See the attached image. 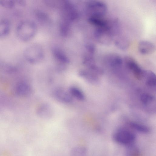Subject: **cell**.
<instances>
[{
	"instance_id": "1",
	"label": "cell",
	"mask_w": 156,
	"mask_h": 156,
	"mask_svg": "<svg viewBox=\"0 0 156 156\" xmlns=\"http://www.w3.org/2000/svg\"><path fill=\"white\" fill-rule=\"evenodd\" d=\"M37 27L35 23L30 20H24L17 25L16 33L18 38L24 42L32 39L37 32Z\"/></svg>"
},
{
	"instance_id": "2",
	"label": "cell",
	"mask_w": 156,
	"mask_h": 156,
	"mask_svg": "<svg viewBox=\"0 0 156 156\" xmlns=\"http://www.w3.org/2000/svg\"><path fill=\"white\" fill-rule=\"evenodd\" d=\"M23 54L26 60L33 64L40 62L44 56V51L42 46L35 43L27 47L23 51Z\"/></svg>"
},
{
	"instance_id": "3",
	"label": "cell",
	"mask_w": 156,
	"mask_h": 156,
	"mask_svg": "<svg viewBox=\"0 0 156 156\" xmlns=\"http://www.w3.org/2000/svg\"><path fill=\"white\" fill-rule=\"evenodd\" d=\"M136 136L132 132L125 129H121L115 132L113 138L117 143L124 145L130 146L135 142Z\"/></svg>"
},
{
	"instance_id": "4",
	"label": "cell",
	"mask_w": 156,
	"mask_h": 156,
	"mask_svg": "<svg viewBox=\"0 0 156 156\" xmlns=\"http://www.w3.org/2000/svg\"><path fill=\"white\" fill-rule=\"evenodd\" d=\"M94 37L100 43L105 45H109L113 38L112 25L109 27L97 28L94 32Z\"/></svg>"
},
{
	"instance_id": "5",
	"label": "cell",
	"mask_w": 156,
	"mask_h": 156,
	"mask_svg": "<svg viewBox=\"0 0 156 156\" xmlns=\"http://www.w3.org/2000/svg\"><path fill=\"white\" fill-rule=\"evenodd\" d=\"M89 7L91 15V16L102 17L107 12L106 5L101 1H93L90 3Z\"/></svg>"
},
{
	"instance_id": "6",
	"label": "cell",
	"mask_w": 156,
	"mask_h": 156,
	"mask_svg": "<svg viewBox=\"0 0 156 156\" xmlns=\"http://www.w3.org/2000/svg\"><path fill=\"white\" fill-rule=\"evenodd\" d=\"M125 61L128 67L131 70L138 79H140L143 75V72L136 61L131 57L126 56Z\"/></svg>"
},
{
	"instance_id": "7",
	"label": "cell",
	"mask_w": 156,
	"mask_h": 156,
	"mask_svg": "<svg viewBox=\"0 0 156 156\" xmlns=\"http://www.w3.org/2000/svg\"><path fill=\"white\" fill-rule=\"evenodd\" d=\"M55 98L58 101L64 103H68L72 102L73 97L69 91L62 88H57L53 92Z\"/></svg>"
},
{
	"instance_id": "8",
	"label": "cell",
	"mask_w": 156,
	"mask_h": 156,
	"mask_svg": "<svg viewBox=\"0 0 156 156\" xmlns=\"http://www.w3.org/2000/svg\"><path fill=\"white\" fill-rule=\"evenodd\" d=\"M36 112L38 116L44 119L51 117L53 113L51 106L46 103L41 105L37 109Z\"/></svg>"
},
{
	"instance_id": "9",
	"label": "cell",
	"mask_w": 156,
	"mask_h": 156,
	"mask_svg": "<svg viewBox=\"0 0 156 156\" xmlns=\"http://www.w3.org/2000/svg\"><path fill=\"white\" fill-rule=\"evenodd\" d=\"M138 49L141 54L148 55L154 52L155 50V47L152 43L150 41L142 40L138 44Z\"/></svg>"
},
{
	"instance_id": "10",
	"label": "cell",
	"mask_w": 156,
	"mask_h": 156,
	"mask_svg": "<svg viewBox=\"0 0 156 156\" xmlns=\"http://www.w3.org/2000/svg\"><path fill=\"white\" fill-rule=\"evenodd\" d=\"M120 30L115 32L113 35L115 36L114 40L115 45L118 48L123 51H125L129 47V42L126 38L120 34Z\"/></svg>"
},
{
	"instance_id": "11",
	"label": "cell",
	"mask_w": 156,
	"mask_h": 156,
	"mask_svg": "<svg viewBox=\"0 0 156 156\" xmlns=\"http://www.w3.org/2000/svg\"><path fill=\"white\" fill-rule=\"evenodd\" d=\"M16 94L21 97H27L32 93V89L31 87L27 83H21L18 84L16 88Z\"/></svg>"
},
{
	"instance_id": "12",
	"label": "cell",
	"mask_w": 156,
	"mask_h": 156,
	"mask_svg": "<svg viewBox=\"0 0 156 156\" xmlns=\"http://www.w3.org/2000/svg\"><path fill=\"white\" fill-rule=\"evenodd\" d=\"M106 57L107 62L112 67H118L122 64V60L121 57L117 54H110Z\"/></svg>"
},
{
	"instance_id": "13",
	"label": "cell",
	"mask_w": 156,
	"mask_h": 156,
	"mask_svg": "<svg viewBox=\"0 0 156 156\" xmlns=\"http://www.w3.org/2000/svg\"><path fill=\"white\" fill-rule=\"evenodd\" d=\"M78 75L80 77L90 83H94L98 81L96 74L89 70H81Z\"/></svg>"
},
{
	"instance_id": "14",
	"label": "cell",
	"mask_w": 156,
	"mask_h": 156,
	"mask_svg": "<svg viewBox=\"0 0 156 156\" xmlns=\"http://www.w3.org/2000/svg\"><path fill=\"white\" fill-rule=\"evenodd\" d=\"M90 23L97 28H104L111 25L106 20L101 17L90 16L89 19Z\"/></svg>"
},
{
	"instance_id": "15",
	"label": "cell",
	"mask_w": 156,
	"mask_h": 156,
	"mask_svg": "<svg viewBox=\"0 0 156 156\" xmlns=\"http://www.w3.org/2000/svg\"><path fill=\"white\" fill-rule=\"evenodd\" d=\"M10 29L11 24L9 20L5 19L0 20V38L7 35Z\"/></svg>"
},
{
	"instance_id": "16",
	"label": "cell",
	"mask_w": 156,
	"mask_h": 156,
	"mask_svg": "<svg viewBox=\"0 0 156 156\" xmlns=\"http://www.w3.org/2000/svg\"><path fill=\"white\" fill-rule=\"evenodd\" d=\"M69 91L72 97L80 101H83L85 96L83 92L79 88L75 87H71Z\"/></svg>"
},
{
	"instance_id": "17",
	"label": "cell",
	"mask_w": 156,
	"mask_h": 156,
	"mask_svg": "<svg viewBox=\"0 0 156 156\" xmlns=\"http://www.w3.org/2000/svg\"><path fill=\"white\" fill-rule=\"evenodd\" d=\"M71 156H86L87 150L82 146H77L73 148L70 151Z\"/></svg>"
},
{
	"instance_id": "18",
	"label": "cell",
	"mask_w": 156,
	"mask_h": 156,
	"mask_svg": "<svg viewBox=\"0 0 156 156\" xmlns=\"http://www.w3.org/2000/svg\"><path fill=\"white\" fill-rule=\"evenodd\" d=\"M129 125L130 127L140 132L146 133L149 131V128L144 125L134 122H130Z\"/></svg>"
},
{
	"instance_id": "19",
	"label": "cell",
	"mask_w": 156,
	"mask_h": 156,
	"mask_svg": "<svg viewBox=\"0 0 156 156\" xmlns=\"http://www.w3.org/2000/svg\"><path fill=\"white\" fill-rule=\"evenodd\" d=\"M128 156H141L139 150L133 145L129 146L127 152Z\"/></svg>"
},
{
	"instance_id": "20",
	"label": "cell",
	"mask_w": 156,
	"mask_h": 156,
	"mask_svg": "<svg viewBox=\"0 0 156 156\" xmlns=\"http://www.w3.org/2000/svg\"><path fill=\"white\" fill-rule=\"evenodd\" d=\"M16 4V2L15 1L0 0V5L7 9L13 8Z\"/></svg>"
},
{
	"instance_id": "21",
	"label": "cell",
	"mask_w": 156,
	"mask_h": 156,
	"mask_svg": "<svg viewBox=\"0 0 156 156\" xmlns=\"http://www.w3.org/2000/svg\"><path fill=\"white\" fill-rule=\"evenodd\" d=\"M153 99V97L150 94L146 93L143 94L140 96V101L145 104L150 103Z\"/></svg>"
},
{
	"instance_id": "22",
	"label": "cell",
	"mask_w": 156,
	"mask_h": 156,
	"mask_svg": "<svg viewBox=\"0 0 156 156\" xmlns=\"http://www.w3.org/2000/svg\"><path fill=\"white\" fill-rule=\"evenodd\" d=\"M150 76L147 81V84L150 87H155L156 86V78L154 74L151 72H150Z\"/></svg>"
}]
</instances>
